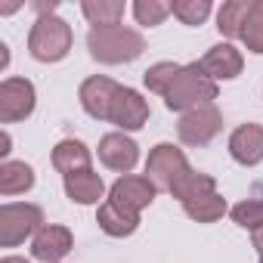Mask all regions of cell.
<instances>
[{
    "label": "cell",
    "mask_w": 263,
    "mask_h": 263,
    "mask_svg": "<svg viewBox=\"0 0 263 263\" xmlns=\"http://www.w3.org/2000/svg\"><path fill=\"white\" fill-rule=\"evenodd\" d=\"M241 41L251 53L263 56V0H251V13H248Z\"/></svg>",
    "instance_id": "23"
},
{
    "label": "cell",
    "mask_w": 263,
    "mask_h": 263,
    "mask_svg": "<svg viewBox=\"0 0 263 263\" xmlns=\"http://www.w3.org/2000/svg\"><path fill=\"white\" fill-rule=\"evenodd\" d=\"M87 50L96 62L102 65H121V62H134L143 56L146 41L137 28L127 25H108V28H90L87 34Z\"/></svg>",
    "instance_id": "1"
},
{
    "label": "cell",
    "mask_w": 263,
    "mask_h": 263,
    "mask_svg": "<svg viewBox=\"0 0 263 263\" xmlns=\"http://www.w3.org/2000/svg\"><path fill=\"white\" fill-rule=\"evenodd\" d=\"M71 44H74L71 25L65 19H59L56 13L37 16L31 31H28V53L37 62H59V59H65Z\"/></svg>",
    "instance_id": "3"
},
{
    "label": "cell",
    "mask_w": 263,
    "mask_h": 263,
    "mask_svg": "<svg viewBox=\"0 0 263 263\" xmlns=\"http://www.w3.org/2000/svg\"><path fill=\"white\" fill-rule=\"evenodd\" d=\"M74 248V235L68 226L44 223L41 232L31 238V257L41 263H62V257Z\"/></svg>",
    "instance_id": "11"
},
{
    "label": "cell",
    "mask_w": 263,
    "mask_h": 263,
    "mask_svg": "<svg viewBox=\"0 0 263 263\" xmlns=\"http://www.w3.org/2000/svg\"><path fill=\"white\" fill-rule=\"evenodd\" d=\"M201 68L208 71L211 81H232V78L241 74L245 59H241V53H238L232 44H217V47H211V50L204 53Z\"/></svg>",
    "instance_id": "14"
},
{
    "label": "cell",
    "mask_w": 263,
    "mask_h": 263,
    "mask_svg": "<svg viewBox=\"0 0 263 263\" xmlns=\"http://www.w3.org/2000/svg\"><path fill=\"white\" fill-rule=\"evenodd\" d=\"M44 226V211L28 201H10L0 208V245L16 248L25 238L37 235Z\"/></svg>",
    "instance_id": "5"
},
{
    "label": "cell",
    "mask_w": 263,
    "mask_h": 263,
    "mask_svg": "<svg viewBox=\"0 0 263 263\" xmlns=\"http://www.w3.org/2000/svg\"><path fill=\"white\" fill-rule=\"evenodd\" d=\"M214 99H217V81L208 78L201 62L183 65L180 74L174 78L171 90L164 93V105L171 111H192L198 105H214Z\"/></svg>",
    "instance_id": "2"
},
{
    "label": "cell",
    "mask_w": 263,
    "mask_h": 263,
    "mask_svg": "<svg viewBox=\"0 0 263 263\" xmlns=\"http://www.w3.org/2000/svg\"><path fill=\"white\" fill-rule=\"evenodd\" d=\"M37 93L28 78H7L0 84V124H16L25 121L34 111Z\"/></svg>",
    "instance_id": "8"
},
{
    "label": "cell",
    "mask_w": 263,
    "mask_h": 263,
    "mask_svg": "<svg viewBox=\"0 0 263 263\" xmlns=\"http://www.w3.org/2000/svg\"><path fill=\"white\" fill-rule=\"evenodd\" d=\"M96 223H99V229H102L105 235H111V238H127V235L137 232L140 217L121 211L118 204H111V201L105 198V201L99 204V211H96Z\"/></svg>",
    "instance_id": "16"
},
{
    "label": "cell",
    "mask_w": 263,
    "mask_h": 263,
    "mask_svg": "<svg viewBox=\"0 0 263 263\" xmlns=\"http://www.w3.org/2000/svg\"><path fill=\"white\" fill-rule=\"evenodd\" d=\"M260 263H263V254H260Z\"/></svg>",
    "instance_id": "30"
},
{
    "label": "cell",
    "mask_w": 263,
    "mask_h": 263,
    "mask_svg": "<svg viewBox=\"0 0 263 263\" xmlns=\"http://www.w3.org/2000/svg\"><path fill=\"white\" fill-rule=\"evenodd\" d=\"M183 211H186V217H192L195 223H214V220H220L229 208H226V198H223L220 192H211V195H201V198H195V201H186Z\"/></svg>",
    "instance_id": "21"
},
{
    "label": "cell",
    "mask_w": 263,
    "mask_h": 263,
    "mask_svg": "<svg viewBox=\"0 0 263 263\" xmlns=\"http://www.w3.org/2000/svg\"><path fill=\"white\" fill-rule=\"evenodd\" d=\"M229 155L241 164V167H254L263 161V127L260 124H241L232 130L229 137Z\"/></svg>",
    "instance_id": "13"
},
{
    "label": "cell",
    "mask_w": 263,
    "mask_h": 263,
    "mask_svg": "<svg viewBox=\"0 0 263 263\" xmlns=\"http://www.w3.org/2000/svg\"><path fill=\"white\" fill-rule=\"evenodd\" d=\"M121 93V84L105 78V74H93L81 84L78 90V99H81V108L93 118V121H108L111 118V108H115V99Z\"/></svg>",
    "instance_id": "9"
},
{
    "label": "cell",
    "mask_w": 263,
    "mask_h": 263,
    "mask_svg": "<svg viewBox=\"0 0 263 263\" xmlns=\"http://www.w3.org/2000/svg\"><path fill=\"white\" fill-rule=\"evenodd\" d=\"M232 220L241 226V229H260L263 226V198H245V201H238L232 211Z\"/></svg>",
    "instance_id": "26"
},
{
    "label": "cell",
    "mask_w": 263,
    "mask_h": 263,
    "mask_svg": "<svg viewBox=\"0 0 263 263\" xmlns=\"http://www.w3.org/2000/svg\"><path fill=\"white\" fill-rule=\"evenodd\" d=\"M124 0H84L81 13L87 16V22L93 28H108V25H121L124 19Z\"/></svg>",
    "instance_id": "19"
},
{
    "label": "cell",
    "mask_w": 263,
    "mask_h": 263,
    "mask_svg": "<svg viewBox=\"0 0 263 263\" xmlns=\"http://www.w3.org/2000/svg\"><path fill=\"white\" fill-rule=\"evenodd\" d=\"M108 121L121 130V134H127V130H140V127L149 121V102H146L134 87H121Z\"/></svg>",
    "instance_id": "12"
},
{
    "label": "cell",
    "mask_w": 263,
    "mask_h": 263,
    "mask_svg": "<svg viewBox=\"0 0 263 263\" xmlns=\"http://www.w3.org/2000/svg\"><path fill=\"white\" fill-rule=\"evenodd\" d=\"M248 13H251V0H226L217 13V28L223 37H241L245 34V22H248Z\"/></svg>",
    "instance_id": "18"
},
{
    "label": "cell",
    "mask_w": 263,
    "mask_h": 263,
    "mask_svg": "<svg viewBox=\"0 0 263 263\" xmlns=\"http://www.w3.org/2000/svg\"><path fill=\"white\" fill-rule=\"evenodd\" d=\"M134 16H137L140 25L155 28V25H161L171 16V4H164V0H137V4H134Z\"/></svg>",
    "instance_id": "27"
},
{
    "label": "cell",
    "mask_w": 263,
    "mask_h": 263,
    "mask_svg": "<svg viewBox=\"0 0 263 263\" xmlns=\"http://www.w3.org/2000/svg\"><path fill=\"white\" fill-rule=\"evenodd\" d=\"M220 130H223V115L217 105H198L192 111H183L177 124V134L186 146H208Z\"/></svg>",
    "instance_id": "7"
},
{
    "label": "cell",
    "mask_w": 263,
    "mask_h": 263,
    "mask_svg": "<svg viewBox=\"0 0 263 263\" xmlns=\"http://www.w3.org/2000/svg\"><path fill=\"white\" fill-rule=\"evenodd\" d=\"M211 192H217V180L211 177V174H198V171H192L171 195L174 198H180L183 204L186 201H195V198H201V195H211Z\"/></svg>",
    "instance_id": "22"
},
{
    "label": "cell",
    "mask_w": 263,
    "mask_h": 263,
    "mask_svg": "<svg viewBox=\"0 0 263 263\" xmlns=\"http://www.w3.org/2000/svg\"><path fill=\"white\" fill-rule=\"evenodd\" d=\"M180 68L183 65H177V62H155L152 68H146V74H143V81H146V87L152 90V93H167L171 90V84H174V78L180 74Z\"/></svg>",
    "instance_id": "25"
},
{
    "label": "cell",
    "mask_w": 263,
    "mask_h": 263,
    "mask_svg": "<svg viewBox=\"0 0 263 263\" xmlns=\"http://www.w3.org/2000/svg\"><path fill=\"white\" fill-rule=\"evenodd\" d=\"M251 241H254V248H257V251H260V254H263V226H260V229H254V232H251Z\"/></svg>",
    "instance_id": "28"
},
{
    "label": "cell",
    "mask_w": 263,
    "mask_h": 263,
    "mask_svg": "<svg viewBox=\"0 0 263 263\" xmlns=\"http://www.w3.org/2000/svg\"><path fill=\"white\" fill-rule=\"evenodd\" d=\"M99 161L108 167V171H115V174H130L137 167V161H140V146L130 140L127 134H121V130H115V134H105L102 140H99Z\"/></svg>",
    "instance_id": "10"
},
{
    "label": "cell",
    "mask_w": 263,
    "mask_h": 263,
    "mask_svg": "<svg viewBox=\"0 0 263 263\" xmlns=\"http://www.w3.org/2000/svg\"><path fill=\"white\" fill-rule=\"evenodd\" d=\"M90 164H93V155H90L87 143H81V140H62V143H56V149H53V167L62 174V180L71 177V174L90 171Z\"/></svg>",
    "instance_id": "15"
},
{
    "label": "cell",
    "mask_w": 263,
    "mask_h": 263,
    "mask_svg": "<svg viewBox=\"0 0 263 263\" xmlns=\"http://www.w3.org/2000/svg\"><path fill=\"white\" fill-rule=\"evenodd\" d=\"M34 186V171L25 161H4L0 164V195H19Z\"/></svg>",
    "instance_id": "20"
},
{
    "label": "cell",
    "mask_w": 263,
    "mask_h": 263,
    "mask_svg": "<svg viewBox=\"0 0 263 263\" xmlns=\"http://www.w3.org/2000/svg\"><path fill=\"white\" fill-rule=\"evenodd\" d=\"M65 195L74 204H99V198L105 195V183L93 171L71 174V177H65Z\"/></svg>",
    "instance_id": "17"
},
{
    "label": "cell",
    "mask_w": 263,
    "mask_h": 263,
    "mask_svg": "<svg viewBox=\"0 0 263 263\" xmlns=\"http://www.w3.org/2000/svg\"><path fill=\"white\" fill-rule=\"evenodd\" d=\"M155 195H158L155 183H152L149 177H140V174H124V177H118V180L111 183V189H108V201H111V204H118V208L127 211V214H137V217L155 201Z\"/></svg>",
    "instance_id": "6"
},
{
    "label": "cell",
    "mask_w": 263,
    "mask_h": 263,
    "mask_svg": "<svg viewBox=\"0 0 263 263\" xmlns=\"http://www.w3.org/2000/svg\"><path fill=\"white\" fill-rule=\"evenodd\" d=\"M0 263H28V260H25V257H13V254H10V257H4Z\"/></svg>",
    "instance_id": "29"
},
{
    "label": "cell",
    "mask_w": 263,
    "mask_h": 263,
    "mask_svg": "<svg viewBox=\"0 0 263 263\" xmlns=\"http://www.w3.org/2000/svg\"><path fill=\"white\" fill-rule=\"evenodd\" d=\"M211 0H174L171 4V13L183 22V25H201L208 16H211Z\"/></svg>",
    "instance_id": "24"
},
{
    "label": "cell",
    "mask_w": 263,
    "mask_h": 263,
    "mask_svg": "<svg viewBox=\"0 0 263 263\" xmlns=\"http://www.w3.org/2000/svg\"><path fill=\"white\" fill-rule=\"evenodd\" d=\"M146 174H149V180L155 183L158 192H174V189L192 174V167H189L183 149H177L174 143H158V146L149 152Z\"/></svg>",
    "instance_id": "4"
}]
</instances>
